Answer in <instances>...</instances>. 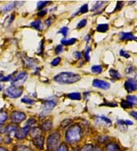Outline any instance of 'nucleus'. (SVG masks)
I'll use <instances>...</instances> for the list:
<instances>
[{
	"mask_svg": "<svg viewBox=\"0 0 137 151\" xmlns=\"http://www.w3.org/2000/svg\"><path fill=\"white\" fill-rule=\"evenodd\" d=\"M126 101H129L133 105H135L137 104V97L135 96H128L126 97Z\"/></svg>",
	"mask_w": 137,
	"mask_h": 151,
	"instance_id": "b1692460",
	"label": "nucleus"
},
{
	"mask_svg": "<svg viewBox=\"0 0 137 151\" xmlns=\"http://www.w3.org/2000/svg\"><path fill=\"white\" fill-rule=\"evenodd\" d=\"M130 114H131L132 116L135 119L137 120V112L136 111H131V112H130Z\"/></svg>",
	"mask_w": 137,
	"mask_h": 151,
	"instance_id": "de8ad7c7",
	"label": "nucleus"
},
{
	"mask_svg": "<svg viewBox=\"0 0 137 151\" xmlns=\"http://www.w3.org/2000/svg\"><path fill=\"white\" fill-rule=\"evenodd\" d=\"M98 119L100 120V122H102L103 124H106L107 126H110L111 124V121L109 119V118H106L105 116H100L98 117Z\"/></svg>",
	"mask_w": 137,
	"mask_h": 151,
	"instance_id": "393cba45",
	"label": "nucleus"
},
{
	"mask_svg": "<svg viewBox=\"0 0 137 151\" xmlns=\"http://www.w3.org/2000/svg\"><path fill=\"white\" fill-rule=\"evenodd\" d=\"M22 102H24V103L29 104V105H32V104L34 103V100L31 99H29V98H27V97L23 98V99H22Z\"/></svg>",
	"mask_w": 137,
	"mask_h": 151,
	"instance_id": "c756f323",
	"label": "nucleus"
},
{
	"mask_svg": "<svg viewBox=\"0 0 137 151\" xmlns=\"http://www.w3.org/2000/svg\"><path fill=\"white\" fill-rule=\"evenodd\" d=\"M40 133H41V130L38 127H36V128H33V129L31 130V134L32 137H37L40 136Z\"/></svg>",
	"mask_w": 137,
	"mask_h": 151,
	"instance_id": "a878e982",
	"label": "nucleus"
},
{
	"mask_svg": "<svg viewBox=\"0 0 137 151\" xmlns=\"http://www.w3.org/2000/svg\"><path fill=\"white\" fill-rule=\"evenodd\" d=\"M68 32H69V28H68L67 27H63V28H62L60 30V31H59L58 33L62 34L64 37H65V38H66V37H67Z\"/></svg>",
	"mask_w": 137,
	"mask_h": 151,
	"instance_id": "cd10ccee",
	"label": "nucleus"
},
{
	"mask_svg": "<svg viewBox=\"0 0 137 151\" xmlns=\"http://www.w3.org/2000/svg\"><path fill=\"white\" fill-rule=\"evenodd\" d=\"M71 122H72V121L70 119L65 120V121H63V122L61 123V127H62V128H65V127H67L68 125H70Z\"/></svg>",
	"mask_w": 137,
	"mask_h": 151,
	"instance_id": "c9c22d12",
	"label": "nucleus"
},
{
	"mask_svg": "<svg viewBox=\"0 0 137 151\" xmlns=\"http://www.w3.org/2000/svg\"><path fill=\"white\" fill-rule=\"evenodd\" d=\"M41 127L44 131H49L52 127V122L50 121H47L42 124Z\"/></svg>",
	"mask_w": 137,
	"mask_h": 151,
	"instance_id": "aec40b11",
	"label": "nucleus"
},
{
	"mask_svg": "<svg viewBox=\"0 0 137 151\" xmlns=\"http://www.w3.org/2000/svg\"><path fill=\"white\" fill-rule=\"evenodd\" d=\"M1 90H2V86L0 85V91H1Z\"/></svg>",
	"mask_w": 137,
	"mask_h": 151,
	"instance_id": "4d7b16f0",
	"label": "nucleus"
},
{
	"mask_svg": "<svg viewBox=\"0 0 137 151\" xmlns=\"http://www.w3.org/2000/svg\"><path fill=\"white\" fill-rule=\"evenodd\" d=\"M14 151H33L31 148L27 147L26 146H23V145H19V146H16L14 148Z\"/></svg>",
	"mask_w": 137,
	"mask_h": 151,
	"instance_id": "412c9836",
	"label": "nucleus"
},
{
	"mask_svg": "<svg viewBox=\"0 0 137 151\" xmlns=\"http://www.w3.org/2000/svg\"><path fill=\"white\" fill-rule=\"evenodd\" d=\"M56 151H68V147L66 144H62Z\"/></svg>",
	"mask_w": 137,
	"mask_h": 151,
	"instance_id": "e433bc0d",
	"label": "nucleus"
},
{
	"mask_svg": "<svg viewBox=\"0 0 137 151\" xmlns=\"http://www.w3.org/2000/svg\"><path fill=\"white\" fill-rule=\"evenodd\" d=\"M104 2H102V1H98V2H96V4H95V6H94V7L92 8V9L91 10H97L98 9H100V7H102V6L104 5Z\"/></svg>",
	"mask_w": 137,
	"mask_h": 151,
	"instance_id": "c85d7f7f",
	"label": "nucleus"
},
{
	"mask_svg": "<svg viewBox=\"0 0 137 151\" xmlns=\"http://www.w3.org/2000/svg\"><path fill=\"white\" fill-rule=\"evenodd\" d=\"M61 61V59H60V57H57V58H55L54 60H53V61H52V66H57V65H59V63H60V62Z\"/></svg>",
	"mask_w": 137,
	"mask_h": 151,
	"instance_id": "58836bf2",
	"label": "nucleus"
},
{
	"mask_svg": "<svg viewBox=\"0 0 137 151\" xmlns=\"http://www.w3.org/2000/svg\"><path fill=\"white\" fill-rule=\"evenodd\" d=\"M121 148L116 143H110L107 145L106 151H120Z\"/></svg>",
	"mask_w": 137,
	"mask_h": 151,
	"instance_id": "ddd939ff",
	"label": "nucleus"
},
{
	"mask_svg": "<svg viewBox=\"0 0 137 151\" xmlns=\"http://www.w3.org/2000/svg\"><path fill=\"white\" fill-rule=\"evenodd\" d=\"M31 27H33L34 28H35V29H37V30H39V31L42 30V28H43L42 23H41V21L40 20L34 21V22H33L32 23H31Z\"/></svg>",
	"mask_w": 137,
	"mask_h": 151,
	"instance_id": "2eb2a0df",
	"label": "nucleus"
},
{
	"mask_svg": "<svg viewBox=\"0 0 137 151\" xmlns=\"http://www.w3.org/2000/svg\"><path fill=\"white\" fill-rule=\"evenodd\" d=\"M51 19H49L47 21H46V24L47 26H49L51 24Z\"/></svg>",
	"mask_w": 137,
	"mask_h": 151,
	"instance_id": "8fccbe9b",
	"label": "nucleus"
},
{
	"mask_svg": "<svg viewBox=\"0 0 137 151\" xmlns=\"http://www.w3.org/2000/svg\"><path fill=\"white\" fill-rule=\"evenodd\" d=\"M124 122L126 124V125H132L133 124V122L130 121V120H126V121H124Z\"/></svg>",
	"mask_w": 137,
	"mask_h": 151,
	"instance_id": "09e8293b",
	"label": "nucleus"
},
{
	"mask_svg": "<svg viewBox=\"0 0 137 151\" xmlns=\"http://www.w3.org/2000/svg\"><path fill=\"white\" fill-rule=\"evenodd\" d=\"M17 5V2H10V3L7 4V5H6V6H4L3 8H2V12L3 13H6L8 12L11 11L12 9H14V8L15 7V6Z\"/></svg>",
	"mask_w": 137,
	"mask_h": 151,
	"instance_id": "4468645a",
	"label": "nucleus"
},
{
	"mask_svg": "<svg viewBox=\"0 0 137 151\" xmlns=\"http://www.w3.org/2000/svg\"><path fill=\"white\" fill-rule=\"evenodd\" d=\"M11 76H8L6 77H3L1 79L2 81H9V80H11Z\"/></svg>",
	"mask_w": 137,
	"mask_h": 151,
	"instance_id": "a18cd8bd",
	"label": "nucleus"
},
{
	"mask_svg": "<svg viewBox=\"0 0 137 151\" xmlns=\"http://www.w3.org/2000/svg\"><path fill=\"white\" fill-rule=\"evenodd\" d=\"M0 76H2V75H1V74H0Z\"/></svg>",
	"mask_w": 137,
	"mask_h": 151,
	"instance_id": "13d9d810",
	"label": "nucleus"
},
{
	"mask_svg": "<svg viewBox=\"0 0 137 151\" xmlns=\"http://www.w3.org/2000/svg\"><path fill=\"white\" fill-rule=\"evenodd\" d=\"M110 74L111 76L112 77L114 78L115 79H121V75L119 73L118 71L117 70H113V69H111V70H110Z\"/></svg>",
	"mask_w": 137,
	"mask_h": 151,
	"instance_id": "5701e85b",
	"label": "nucleus"
},
{
	"mask_svg": "<svg viewBox=\"0 0 137 151\" xmlns=\"http://www.w3.org/2000/svg\"><path fill=\"white\" fill-rule=\"evenodd\" d=\"M90 39H91V36H89V35H88V36H86V37H85L86 41H88L90 40Z\"/></svg>",
	"mask_w": 137,
	"mask_h": 151,
	"instance_id": "864d4df0",
	"label": "nucleus"
},
{
	"mask_svg": "<svg viewBox=\"0 0 137 151\" xmlns=\"http://www.w3.org/2000/svg\"><path fill=\"white\" fill-rule=\"evenodd\" d=\"M27 79V73L26 72H22L17 76L11 82L13 86L20 87L22 86Z\"/></svg>",
	"mask_w": 137,
	"mask_h": 151,
	"instance_id": "39448f33",
	"label": "nucleus"
},
{
	"mask_svg": "<svg viewBox=\"0 0 137 151\" xmlns=\"http://www.w3.org/2000/svg\"><path fill=\"white\" fill-rule=\"evenodd\" d=\"M60 140V134L59 132H54L49 135L47 141V151H53L58 146L59 141Z\"/></svg>",
	"mask_w": 137,
	"mask_h": 151,
	"instance_id": "7ed1b4c3",
	"label": "nucleus"
},
{
	"mask_svg": "<svg viewBox=\"0 0 137 151\" xmlns=\"http://www.w3.org/2000/svg\"><path fill=\"white\" fill-rule=\"evenodd\" d=\"M48 3H49L48 1H40V2L37 3V9H42Z\"/></svg>",
	"mask_w": 137,
	"mask_h": 151,
	"instance_id": "7c9ffc66",
	"label": "nucleus"
},
{
	"mask_svg": "<svg viewBox=\"0 0 137 151\" xmlns=\"http://www.w3.org/2000/svg\"><path fill=\"white\" fill-rule=\"evenodd\" d=\"M93 86L96 88H101L107 90L110 88V83L104 80H100V79H95L93 81Z\"/></svg>",
	"mask_w": 137,
	"mask_h": 151,
	"instance_id": "9d476101",
	"label": "nucleus"
},
{
	"mask_svg": "<svg viewBox=\"0 0 137 151\" xmlns=\"http://www.w3.org/2000/svg\"><path fill=\"white\" fill-rule=\"evenodd\" d=\"M92 151H102V150L99 147H95V148H93V150Z\"/></svg>",
	"mask_w": 137,
	"mask_h": 151,
	"instance_id": "603ef678",
	"label": "nucleus"
},
{
	"mask_svg": "<svg viewBox=\"0 0 137 151\" xmlns=\"http://www.w3.org/2000/svg\"><path fill=\"white\" fill-rule=\"evenodd\" d=\"M82 137V130L78 124L72 126L67 130L66 134V140L70 144H75L79 142Z\"/></svg>",
	"mask_w": 137,
	"mask_h": 151,
	"instance_id": "f03ea898",
	"label": "nucleus"
},
{
	"mask_svg": "<svg viewBox=\"0 0 137 151\" xmlns=\"http://www.w3.org/2000/svg\"><path fill=\"white\" fill-rule=\"evenodd\" d=\"M88 5H87V4H85V5H83V6L80 8L79 13H86V12H88Z\"/></svg>",
	"mask_w": 137,
	"mask_h": 151,
	"instance_id": "72a5a7b5",
	"label": "nucleus"
},
{
	"mask_svg": "<svg viewBox=\"0 0 137 151\" xmlns=\"http://www.w3.org/2000/svg\"><path fill=\"white\" fill-rule=\"evenodd\" d=\"M55 52L57 54H60V53L62 52V45H58V46L56 47V50H55Z\"/></svg>",
	"mask_w": 137,
	"mask_h": 151,
	"instance_id": "a19ab883",
	"label": "nucleus"
},
{
	"mask_svg": "<svg viewBox=\"0 0 137 151\" xmlns=\"http://www.w3.org/2000/svg\"><path fill=\"white\" fill-rule=\"evenodd\" d=\"M86 24H87V20H86V19H82V20L79 22V24H77V28H78V29H80V28H84L85 26L86 25Z\"/></svg>",
	"mask_w": 137,
	"mask_h": 151,
	"instance_id": "2f4dec72",
	"label": "nucleus"
},
{
	"mask_svg": "<svg viewBox=\"0 0 137 151\" xmlns=\"http://www.w3.org/2000/svg\"><path fill=\"white\" fill-rule=\"evenodd\" d=\"M126 74L130 75V74H133L134 73H136V70L134 69V67H133V66H129V67H127L126 69Z\"/></svg>",
	"mask_w": 137,
	"mask_h": 151,
	"instance_id": "4c0bfd02",
	"label": "nucleus"
},
{
	"mask_svg": "<svg viewBox=\"0 0 137 151\" xmlns=\"http://www.w3.org/2000/svg\"><path fill=\"white\" fill-rule=\"evenodd\" d=\"M47 12V10H42V11H40V12L38 13L39 16H44V15H46V13Z\"/></svg>",
	"mask_w": 137,
	"mask_h": 151,
	"instance_id": "49530a36",
	"label": "nucleus"
},
{
	"mask_svg": "<svg viewBox=\"0 0 137 151\" xmlns=\"http://www.w3.org/2000/svg\"><path fill=\"white\" fill-rule=\"evenodd\" d=\"M121 39H122V40H136L137 37H136V36H134L133 34L130 33V32H128V33H126V32H122V33H121Z\"/></svg>",
	"mask_w": 137,
	"mask_h": 151,
	"instance_id": "f8f14e48",
	"label": "nucleus"
},
{
	"mask_svg": "<svg viewBox=\"0 0 137 151\" xmlns=\"http://www.w3.org/2000/svg\"><path fill=\"white\" fill-rule=\"evenodd\" d=\"M2 142V137H1V135H0V143Z\"/></svg>",
	"mask_w": 137,
	"mask_h": 151,
	"instance_id": "6e6d98bb",
	"label": "nucleus"
},
{
	"mask_svg": "<svg viewBox=\"0 0 137 151\" xmlns=\"http://www.w3.org/2000/svg\"><path fill=\"white\" fill-rule=\"evenodd\" d=\"M91 71L94 73L99 74L102 72V67L99 65H96V66H93L91 67Z\"/></svg>",
	"mask_w": 137,
	"mask_h": 151,
	"instance_id": "bb28decb",
	"label": "nucleus"
},
{
	"mask_svg": "<svg viewBox=\"0 0 137 151\" xmlns=\"http://www.w3.org/2000/svg\"><path fill=\"white\" fill-rule=\"evenodd\" d=\"M80 79L81 76L78 74L70 72H63L56 76L53 80L60 84H72L79 81Z\"/></svg>",
	"mask_w": 137,
	"mask_h": 151,
	"instance_id": "f257e3e1",
	"label": "nucleus"
},
{
	"mask_svg": "<svg viewBox=\"0 0 137 151\" xmlns=\"http://www.w3.org/2000/svg\"><path fill=\"white\" fill-rule=\"evenodd\" d=\"M8 119V114L7 113L3 111H0V124H2L4 122H6Z\"/></svg>",
	"mask_w": 137,
	"mask_h": 151,
	"instance_id": "6ab92c4d",
	"label": "nucleus"
},
{
	"mask_svg": "<svg viewBox=\"0 0 137 151\" xmlns=\"http://www.w3.org/2000/svg\"><path fill=\"white\" fill-rule=\"evenodd\" d=\"M109 28V26L108 24H98L97 27V32H106Z\"/></svg>",
	"mask_w": 137,
	"mask_h": 151,
	"instance_id": "a211bd4d",
	"label": "nucleus"
},
{
	"mask_svg": "<svg viewBox=\"0 0 137 151\" xmlns=\"http://www.w3.org/2000/svg\"><path fill=\"white\" fill-rule=\"evenodd\" d=\"M23 93V89H22L21 87H15V86H11L9 87L5 92V94L9 98H13V99H15V98L20 97L21 96Z\"/></svg>",
	"mask_w": 137,
	"mask_h": 151,
	"instance_id": "20e7f679",
	"label": "nucleus"
},
{
	"mask_svg": "<svg viewBox=\"0 0 137 151\" xmlns=\"http://www.w3.org/2000/svg\"><path fill=\"white\" fill-rule=\"evenodd\" d=\"M121 105H122L123 107L125 108V109H130V108H132L133 105L130 104L129 101H122V103H121Z\"/></svg>",
	"mask_w": 137,
	"mask_h": 151,
	"instance_id": "473e14b6",
	"label": "nucleus"
},
{
	"mask_svg": "<svg viewBox=\"0 0 137 151\" xmlns=\"http://www.w3.org/2000/svg\"><path fill=\"white\" fill-rule=\"evenodd\" d=\"M77 41L76 38H70V39H66L64 38L61 41V44H62L63 45H72V44H74Z\"/></svg>",
	"mask_w": 137,
	"mask_h": 151,
	"instance_id": "dca6fc26",
	"label": "nucleus"
},
{
	"mask_svg": "<svg viewBox=\"0 0 137 151\" xmlns=\"http://www.w3.org/2000/svg\"><path fill=\"white\" fill-rule=\"evenodd\" d=\"M31 131V127L30 126H26L24 127H22L21 129H18L15 132V136L18 139H24L25 138L27 134Z\"/></svg>",
	"mask_w": 137,
	"mask_h": 151,
	"instance_id": "1a4fd4ad",
	"label": "nucleus"
},
{
	"mask_svg": "<svg viewBox=\"0 0 137 151\" xmlns=\"http://www.w3.org/2000/svg\"><path fill=\"white\" fill-rule=\"evenodd\" d=\"M120 54H121V56H123V57H126V58H129V57H130V55L128 53H126V51H125L124 50H121V51H120Z\"/></svg>",
	"mask_w": 137,
	"mask_h": 151,
	"instance_id": "79ce46f5",
	"label": "nucleus"
},
{
	"mask_svg": "<svg viewBox=\"0 0 137 151\" xmlns=\"http://www.w3.org/2000/svg\"><path fill=\"white\" fill-rule=\"evenodd\" d=\"M93 150V147L91 144H88V145H85V147L82 148L79 151H92Z\"/></svg>",
	"mask_w": 137,
	"mask_h": 151,
	"instance_id": "f704fd0d",
	"label": "nucleus"
},
{
	"mask_svg": "<svg viewBox=\"0 0 137 151\" xmlns=\"http://www.w3.org/2000/svg\"><path fill=\"white\" fill-rule=\"evenodd\" d=\"M35 123V120L34 119H30L29 121H28V124H29V126L31 125V124H33Z\"/></svg>",
	"mask_w": 137,
	"mask_h": 151,
	"instance_id": "3c124183",
	"label": "nucleus"
},
{
	"mask_svg": "<svg viewBox=\"0 0 137 151\" xmlns=\"http://www.w3.org/2000/svg\"><path fill=\"white\" fill-rule=\"evenodd\" d=\"M44 137L39 136L35 137L34 140V144L37 149L42 150L44 148Z\"/></svg>",
	"mask_w": 137,
	"mask_h": 151,
	"instance_id": "9b49d317",
	"label": "nucleus"
},
{
	"mask_svg": "<svg viewBox=\"0 0 137 151\" xmlns=\"http://www.w3.org/2000/svg\"><path fill=\"white\" fill-rule=\"evenodd\" d=\"M0 151H7V150L5 149L4 147H0Z\"/></svg>",
	"mask_w": 137,
	"mask_h": 151,
	"instance_id": "5fc2aeb1",
	"label": "nucleus"
},
{
	"mask_svg": "<svg viewBox=\"0 0 137 151\" xmlns=\"http://www.w3.org/2000/svg\"><path fill=\"white\" fill-rule=\"evenodd\" d=\"M123 2H118L117 3V6H116V9L114 10H113V11H117V10H120V9H122V7H123Z\"/></svg>",
	"mask_w": 137,
	"mask_h": 151,
	"instance_id": "37998d69",
	"label": "nucleus"
},
{
	"mask_svg": "<svg viewBox=\"0 0 137 151\" xmlns=\"http://www.w3.org/2000/svg\"><path fill=\"white\" fill-rule=\"evenodd\" d=\"M74 56H75V57H76L77 59H80V58H82V54H81L80 52H75V53H74Z\"/></svg>",
	"mask_w": 137,
	"mask_h": 151,
	"instance_id": "c03bdc74",
	"label": "nucleus"
},
{
	"mask_svg": "<svg viewBox=\"0 0 137 151\" xmlns=\"http://www.w3.org/2000/svg\"><path fill=\"white\" fill-rule=\"evenodd\" d=\"M125 88L128 92H132L137 90V80L134 78H130L125 82Z\"/></svg>",
	"mask_w": 137,
	"mask_h": 151,
	"instance_id": "423d86ee",
	"label": "nucleus"
},
{
	"mask_svg": "<svg viewBox=\"0 0 137 151\" xmlns=\"http://www.w3.org/2000/svg\"><path fill=\"white\" fill-rule=\"evenodd\" d=\"M26 115L24 113L21 112V111H14L11 114V119L13 122L15 123H21L25 120Z\"/></svg>",
	"mask_w": 137,
	"mask_h": 151,
	"instance_id": "0eeeda50",
	"label": "nucleus"
},
{
	"mask_svg": "<svg viewBox=\"0 0 137 151\" xmlns=\"http://www.w3.org/2000/svg\"><path fill=\"white\" fill-rule=\"evenodd\" d=\"M67 97L72 100H80L81 94L79 92H72V93L67 95Z\"/></svg>",
	"mask_w": 137,
	"mask_h": 151,
	"instance_id": "f3484780",
	"label": "nucleus"
},
{
	"mask_svg": "<svg viewBox=\"0 0 137 151\" xmlns=\"http://www.w3.org/2000/svg\"><path fill=\"white\" fill-rule=\"evenodd\" d=\"M18 130V127H17V126L15 125H9L6 128V130H5V131H6V133H8V134H11V133H15L16 132V131Z\"/></svg>",
	"mask_w": 137,
	"mask_h": 151,
	"instance_id": "4be33fe9",
	"label": "nucleus"
},
{
	"mask_svg": "<svg viewBox=\"0 0 137 151\" xmlns=\"http://www.w3.org/2000/svg\"><path fill=\"white\" fill-rule=\"evenodd\" d=\"M56 105H57V103L53 101H46L45 103L44 104V106H43V111L41 114H42V115H45V114L50 112V111L54 109Z\"/></svg>",
	"mask_w": 137,
	"mask_h": 151,
	"instance_id": "6e6552de",
	"label": "nucleus"
},
{
	"mask_svg": "<svg viewBox=\"0 0 137 151\" xmlns=\"http://www.w3.org/2000/svg\"><path fill=\"white\" fill-rule=\"evenodd\" d=\"M91 51V48L88 47L87 49L85 52V59L87 61H89L90 60V56H89V52Z\"/></svg>",
	"mask_w": 137,
	"mask_h": 151,
	"instance_id": "ea45409f",
	"label": "nucleus"
}]
</instances>
